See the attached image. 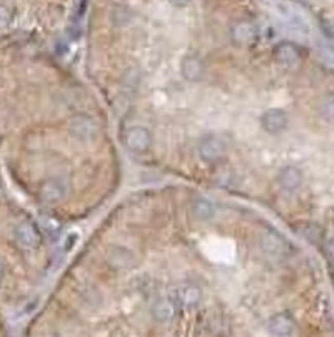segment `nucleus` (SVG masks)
Returning <instances> with one entry per match:
<instances>
[{"instance_id":"1","label":"nucleus","mask_w":334,"mask_h":337,"mask_svg":"<svg viewBox=\"0 0 334 337\" xmlns=\"http://www.w3.org/2000/svg\"><path fill=\"white\" fill-rule=\"evenodd\" d=\"M262 249L271 257H285L291 251V243L276 229H265L260 235Z\"/></svg>"},{"instance_id":"2","label":"nucleus","mask_w":334,"mask_h":337,"mask_svg":"<svg viewBox=\"0 0 334 337\" xmlns=\"http://www.w3.org/2000/svg\"><path fill=\"white\" fill-rule=\"evenodd\" d=\"M124 144L130 152L135 153H144L149 150V147L152 146V133L141 126H135L130 127L126 132L124 136Z\"/></svg>"},{"instance_id":"3","label":"nucleus","mask_w":334,"mask_h":337,"mask_svg":"<svg viewBox=\"0 0 334 337\" xmlns=\"http://www.w3.org/2000/svg\"><path fill=\"white\" fill-rule=\"evenodd\" d=\"M262 129L271 135H277L288 127V115L282 108H269L260 118Z\"/></svg>"},{"instance_id":"4","label":"nucleus","mask_w":334,"mask_h":337,"mask_svg":"<svg viewBox=\"0 0 334 337\" xmlns=\"http://www.w3.org/2000/svg\"><path fill=\"white\" fill-rule=\"evenodd\" d=\"M226 147L220 138L217 136H207L204 138L198 146V153L203 161L206 163H217L225 156Z\"/></svg>"},{"instance_id":"5","label":"nucleus","mask_w":334,"mask_h":337,"mask_svg":"<svg viewBox=\"0 0 334 337\" xmlns=\"http://www.w3.org/2000/svg\"><path fill=\"white\" fill-rule=\"evenodd\" d=\"M70 132L73 133V136H76L81 141H90L97 136V126L90 116L79 115L71 120Z\"/></svg>"},{"instance_id":"6","label":"nucleus","mask_w":334,"mask_h":337,"mask_svg":"<svg viewBox=\"0 0 334 337\" xmlns=\"http://www.w3.org/2000/svg\"><path fill=\"white\" fill-rule=\"evenodd\" d=\"M180 70H181V76L189 82H198L204 76V64L195 54L184 56L181 61Z\"/></svg>"},{"instance_id":"7","label":"nucleus","mask_w":334,"mask_h":337,"mask_svg":"<svg viewBox=\"0 0 334 337\" xmlns=\"http://www.w3.org/2000/svg\"><path fill=\"white\" fill-rule=\"evenodd\" d=\"M274 59L283 65V67H292L299 62L300 54L299 50L294 44L291 42H280L276 48H274Z\"/></svg>"},{"instance_id":"8","label":"nucleus","mask_w":334,"mask_h":337,"mask_svg":"<svg viewBox=\"0 0 334 337\" xmlns=\"http://www.w3.org/2000/svg\"><path fill=\"white\" fill-rule=\"evenodd\" d=\"M279 184L282 186V189L288 190V192H294L297 190L302 183H303V175L302 172L294 167V166H286L280 170L279 173Z\"/></svg>"},{"instance_id":"9","label":"nucleus","mask_w":334,"mask_h":337,"mask_svg":"<svg viewBox=\"0 0 334 337\" xmlns=\"http://www.w3.org/2000/svg\"><path fill=\"white\" fill-rule=\"evenodd\" d=\"M269 329L272 334L279 335V337H286L292 332L294 329V322L291 319V315L285 314V312H280V314H276L271 322H269Z\"/></svg>"},{"instance_id":"10","label":"nucleus","mask_w":334,"mask_h":337,"mask_svg":"<svg viewBox=\"0 0 334 337\" xmlns=\"http://www.w3.org/2000/svg\"><path fill=\"white\" fill-rule=\"evenodd\" d=\"M232 39L235 44H240V45H246L249 42H252L257 36V30L252 24L249 22H240L237 25H234L232 28Z\"/></svg>"},{"instance_id":"11","label":"nucleus","mask_w":334,"mask_h":337,"mask_svg":"<svg viewBox=\"0 0 334 337\" xmlns=\"http://www.w3.org/2000/svg\"><path fill=\"white\" fill-rule=\"evenodd\" d=\"M42 196L48 203L59 201L65 196V186L59 180H50L42 187Z\"/></svg>"},{"instance_id":"12","label":"nucleus","mask_w":334,"mask_h":337,"mask_svg":"<svg viewBox=\"0 0 334 337\" xmlns=\"http://www.w3.org/2000/svg\"><path fill=\"white\" fill-rule=\"evenodd\" d=\"M192 213L198 218V220H210L215 213V209L212 206L210 201L204 200V198H198L192 203Z\"/></svg>"},{"instance_id":"13","label":"nucleus","mask_w":334,"mask_h":337,"mask_svg":"<svg viewBox=\"0 0 334 337\" xmlns=\"http://www.w3.org/2000/svg\"><path fill=\"white\" fill-rule=\"evenodd\" d=\"M319 111L326 121H334V94H326L319 104Z\"/></svg>"},{"instance_id":"14","label":"nucleus","mask_w":334,"mask_h":337,"mask_svg":"<svg viewBox=\"0 0 334 337\" xmlns=\"http://www.w3.org/2000/svg\"><path fill=\"white\" fill-rule=\"evenodd\" d=\"M17 234H19L21 240L27 245H33L37 240V232L31 224H21L19 229H17Z\"/></svg>"},{"instance_id":"15","label":"nucleus","mask_w":334,"mask_h":337,"mask_svg":"<svg viewBox=\"0 0 334 337\" xmlns=\"http://www.w3.org/2000/svg\"><path fill=\"white\" fill-rule=\"evenodd\" d=\"M8 21H10V16L7 13V10L5 8H0V27L8 24Z\"/></svg>"},{"instance_id":"16","label":"nucleus","mask_w":334,"mask_h":337,"mask_svg":"<svg viewBox=\"0 0 334 337\" xmlns=\"http://www.w3.org/2000/svg\"><path fill=\"white\" fill-rule=\"evenodd\" d=\"M169 2L176 8H184L190 4V0H169Z\"/></svg>"},{"instance_id":"17","label":"nucleus","mask_w":334,"mask_h":337,"mask_svg":"<svg viewBox=\"0 0 334 337\" xmlns=\"http://www.w3.org/2000/svg\"><path fill=\"white\" fill-rule=\"evenodd\" d=\"M326 248H328V252H329V255L334 259V237H332V239L328 242V246H326Z\"/></svg>"}]
</instances>
